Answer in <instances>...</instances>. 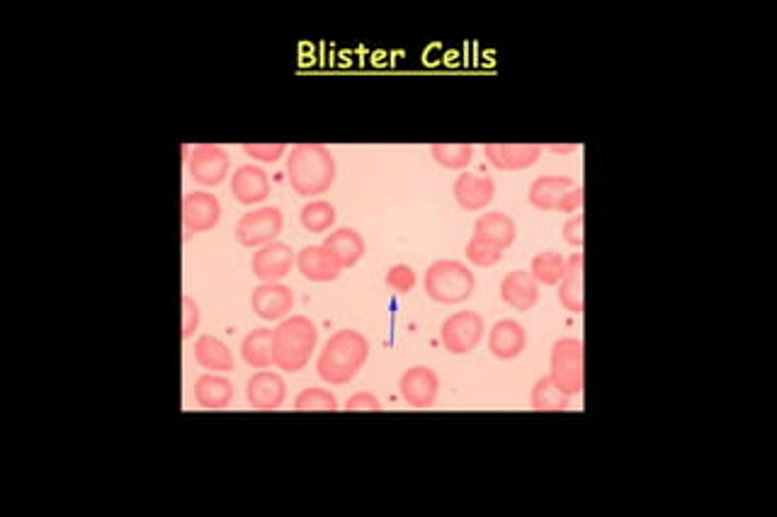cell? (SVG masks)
Returning a JSON list of instances; mask_svg holds the SVG:
<instances>
[{"label":"cell","mask_w":777,"mask_h":517,"mask_svg":"<svg viewBox=\"0 0 777 517\" xmlns=\"http://www.w3.org/2000/svg\"><path fill=\"white\" fill-rule=\"evenodd\" d=\"M367 357H370V340L362 333L343 328L333 333L321 348L316 372L328 384H348L365 367Z\"/></svg>","instance_id":"1"},{"label":"cell","mask_w":777,"mask_h":517,"mask_svg":"<svg viewBox=\"0 0 777 517\" xmlns=\"http://www.w3.org/2000/svg\"><path fill=\"white\" fill-rule=\"evenodd\" d=\"M287 180L297 195H323L336 180V158L321 144L294 146L287 156Z\"/></svg>","instance_id":"2"},{"label":"cell","mask_w":777,"mask_h":517,"mask_svg":"<svg viewBox=\"0 0 777 517\" xmlns=\"http://www.w3.org/2000/svg\"><path fill=\"white\" fill-rule=\"evenodd\" d=\"M316 343H319V331L311 318H282L272 331V362L282 372H299L309 365Z\"/></svg>","instance_id":"3"},{"label":"cell","mask_w":777,"mask_h":517,"mask_svg":"<svg viewBox=\"0 0 777 517\" xmlns=\"http://www.w3.org/2000/svg\"><path fill=\"white\" fill-rule=\"evenodd\" d=\"M425 294L435 304H459L472 297L476 287L474 272L457 260H435L425 270Z\"/></svg>","instance_id":"4"},{"label":"cell","mask_w":777,"mask_h":517,"mask_svg":"<svg viewBox=\"0 0 777 517\" xmlns=\"http://www.w3.org/2000/svg\"><path fill=\"white\" fill-rule=\"evenodd\" d=\"M583 343L578 338H559L549 352V377L564 394L576 396L583 391L586 377H583Z\"/></svg>","instance_id":"5"},{"label":"cell","mask_w":777,"mask_h":517,"mask_svg":"<svg viewBox=\"0 0 777 517\" xmlns=\"http://www.w3.org/2000/svg\"><path fill=\"white\" fill-rule=\"evenodd\" d=\"M285 217L277 207H260L243 214L236 224V241L243 248H263L280 236Z\"/></svg>","instance_id":"6"},{"label":"cell","mask_w":777,"mask_h":517,"mask_svg":"<svg viewBox=\"0 0 777 517\" xmlns=\"http://www.w3.org/2000/svg\"><path fill=\"white\" fill-rule=\"evenodd\" d=\"M484 338V318L476 311H457L440 326L442 348L452 355H467Z\"/></svg>","instance_id":"7"},{"label":"cell","mask_w":777,"mask_h":517,"mask_svg":"<svg viewBox=\"0 0 777 517\" xmlns=\"http://www.w3.org/2000/svg\"><path fill=\"white\" fill-rule=\"evenodd\" d=\"M187 168H190V175L195 183H200L204 187H217L226 180L231 168V158L226 149L214 144H202L197 146L195 151L190 153L187 158Z\"/></svg>","instance_id":"8"},{"label":"cell","mask_w":777,"mask_h":517,"mask_svg":"<svg viewBox=\"0 0 777 517\" xmlns=\"http://www.w3.org/2000/svg\"><path fill=\"white\" fill-rule=\"evenodd\" d=\"M221 221V202L212 192H187L183 197V224L185 234H204Z\"/></svg>","instance_id":"9"},{"label":"cell","mask_w":777,"mask_h":517,"mask_svg":"<svg viewBox=\"0 0 777 517\" xmlns=\"http://www.w3.org/2000/svg\"><path fill=\"white\" fill-rule=\"evenodd\" d=\"M294 263H297V253L282 241H272L268 246L258 248L253 253L251 260V270L258 280L263 282H277L285 280V277L292 272Z\"/></svg>","instance_id":"10"},{"label":"cell","mask_w":777,"mask_h":517,"mask_svg":"<svg viewBox=\"0 0 777 517\" xmlns=\"http://www.w3.org/2000/svg\"><path fill=\"white\" fill-rule=\"evenodd\" d=\"M253 314L263 321H282L292 314L294 292L282 282H263L251 294Z\"/></svg>","instance_id":"11"},{"label":"cell","mask_w":777,"mask_h":517,"mask_svg":"<svg viewBox=\"0 0 777 517\" xmlns=\"http://www.w3.org/2000/svg\"><path fill=\"white\" fill-rule=\"evenodd\" d=\"M399 389H401V396H404V401L408 403V406L430 408L435 403V399H438L440 377L435 369H430L425 365H416V367L406 369V372L401 374Z\"/></svg>","instance_id":"12"},{"label":"cell","mask_w":777,"mask_h":517,"mask_svg":"<svg viewBox=\"0 0 777 517\" xmlns=\"http://www.w3.org/2000/svg\"><path fill=\"white\" fill-rule=\"evenodd\" d=\"M246 399L255 411H275L287 399V384L277 372L260 369L246 384Z\"/></svg>","instance_id":"13"},{"label":"cell","mask_w":777,"mask_h":517,"mask_svg":"<svg viewBox=\"0 0 777 517\" xmlns=\"http://www.w3.org/2000/svg\"><path fill=\"white\" fill-rule=\"evenodd\" d=\"M455 200L462 209L467 212H479V209H486L496 197V183L489 178V175H479V173H467L462 170L459 178L455 180Z\"/></svg>","instance_id":"14"},{"label":"cell","mask_w":777,"mask_h":517,"mask_svg":"<svg viewBox=\"0 0 777 517\" xmlns=\"http://www.w3.org/2000/svg\"><path fill=\"white\" fill-rule=\"evenodd\" d=\"M484 156L496 170L513 173V170H527L535 166L542 156V146L535 144H486Z\"/></svg>","instance_id":"15"},{"label":"cell","mask_w":777,"mask_h":517,"mask_svg":"<svg viewBox=\"0 0 777 517\" xmlns=\"http://www.w3.org/2000/svg\"><path fill=\"white\" fill-rule=\"evenodd\" d=\"M297 267L299 272L311 282H333L338 280L343 265L336 258V253L331 248L321 246H306L297 253Z\"/></svg>","instance_id":"16"},{"label":"cell","mask_w":777,"mask_h":517,"mask_svg":"<svg viewBox=\"0 0 777 517\" xmlns=\"http://www.w3.org/2000/svg\"><path fill=\"white\" fill-rule=\"evenodd\" d=\"M231 195L238 204H258L270 197V178L260 166L246 163V166L234 170L231 178Z\"/></svg>","instance_id":"17"},{"label":"cell","mask_w":777,"mask_h":517,"mask_svg":"<svg viewBox=\"0 0 777 517\" xmlns=\"http://www.w3.org/2000/svg\"><path fill=\"white\" fill-rule=\"evenodd\" d=\"M527 345V333L513 318H503V321L493 323L489 331V350L498 360H515L523 355Z\"/></svg>","instance_id":"18"},{"label":"cell","mask_w":777,"mask_h":517,"mask_svg":"<svg viewBox=\"0 0 777 517\" xmlns=\"http://www.w3.org/2000/svg\"><path fill=\"white\" fill-rule=\"evenodd\" d=\"M501 299L515 311H530L540 301V282L525 270H513L503 277Z\"/></svg>","instance_id":"19"},{"label":"cell","mask_w":777,"mask_h":517,"mask_svg":"<svg viewBox=\"0 0 777 517\" xmlns=\"http://www.w3.org/2000/svg\"><path fill=\"white\" fill-rule=\"evenodd\" d=\"M474 236L486 241L489 246L498 248V251H508L515 243L518 229H515V221L503 212H486L484 217L474 221Z\"/></svg>","instance_id":"20"},{"label":"cell","mask_w":777,"mask_h":517,"mask_svg":"<svg viewBox=\"0 0 777 517\" xmlns=\"http://www.w3.org/2000/svg\"><path fill=\"white\" fill-rule=\"evenodd\" d=\"M559 301L571 314H583L586 299H583V253H574L566 258V272L559 282Z\"/></svg>","instance_id":"21"},{"label":"cell","mask_w":777,"mask_h":517,"mask_svg":"<svg viewBox=\"0 0 777 517\" xmlns=\"http://www.w3.org/2000/svg\"><path fill=\"white\" fill-rule=\"evenodd\" d=\"M571 187H576V183L569 175H540V178L530 185L527 200H530L532 207L540 209V212H554L559 197L564 195V192H569Z\"/></svg>","instance_id":"22"},{"label":"cell","mask_w":777,"mask_h":517,"mask_svg":"<svg viewBox=\"0 0 777 517\" xmlns=\"http://www.w3.org/2000/svg\"><path fill=\"white\" fill-rule=\"evenodd\" d=\"M195 360L197 365H202L209 372H234L236 360L234 352L229 350V345L221 338L214 335H202L195 343Z\"/></svg>","instance_id":"23"},{"label":"cell","mask_w":777,"mask_h":517,"mask_svg":"<svg viewBox=\"0 0 777 517\" xmlns=\"http://www.w3.org/2000/svg\"><path fill=\"white\" fill-rule=\"evenodd\" d=\"M195 399L202 408L209 411H221L234 401V384L226 377H214V374H202L195 382Z\"/></svg>","instance_id":"24"},{"label":"cell","mask_w":777,"mask_h":517,"mask_svg":"<svg viewBox=\"0 0 777 517\" xmlns=\"http://www.w3.org/2000/svg\"><path fill=\"white\" fill-rule=\"evenodd\" d=\"M323 246L331 248V251L336 253V258L340 260V265H343V270L355 267L362 258H365V251H367L365 238L357 234L355 229H336L326 238V241H323Z\"/></svg>","instance_id":"25"},{"label":"cell","mask_w":777,"mask_h":517,"mask_svg":"<svg viewBox=\"0 0 777 517\" xmlns=\"http://www.w3.org/2000/svg\"><path fill=\"white\" fill-rule=\"evenodd\" d=\"M241 357L248 367L268 369L272 362V331L270 328H255L243 338Z\"/></svg>","instance_id":"26"},{"label":"cell","mask_w":777,"mask_h":517,"mask_svg":"<svg viewBox=\"0 0 777 517\" xmlns=\"http://www.w3.org/2000/svg\"><path fill=\"white\" fill-rule=\"evenodd\" d=\"M530 401H532V408L535 411H566V408L571 406V396L564 394V391L559 389L557 384H554L552 377H542L537 379V384L532 386V394H530Z\"/></svg>","instance_id":"27"},{"label":"cell","mask_w":777,"mask_h":517,"mask_svg":"<svg viewBox=\"0 0 777 517\" xmlns=\"http://www.w3.org/2000/svg\"><path fill=\"white\" fill-rule=\"evenodd\" d=\"M299 221H302V226L309 234H323V231H328L336 224V209L326 200L306 202L302 212H299Z\"/></svg>","instance_id":"28"},{"label":"cell","mask_w":777,"mask_h":517,"mask_svg":"<svg viewBox=\"0 0 777 517\" xmlns=\"http://www.w3.org/2000/svg\"><path fill=\"white\" fill-rule=\"evenodd\" d=\"M566 272V258L557 251H544L532 258L530 275L540 284H559Z\"/></svg>","instance_id":"29"},{"label":"cell","mask_w":777,"mask_h":517,"mask_svg":"<svg viewBox=\"0 0 777 517\" xmlns=\"http://www.w3.org/2000/svg\"><path fill=\"white\" fill-rule=\"evenodd\" d=\"M430 156L438 166L447 170H464L472 163L474 146L472 144H433Z\"/></svg>","instance_id":"30"},{"label":"cell","mask_w":777,"mask_h":517,"mask_svg":"<svg viewBox=\"0 0 777 517\" xmlns=\"http://www.w3.org/2000/svg\"><path fill=\"white\" fill-rule=\"evenodd\" d=\"M294 408L297 411H338L336 394L321 386H309V389L299 391V396L294 399Z\"/></svg>","instance_id":"31"},{"label":"cell","mask_w":777,"mask_h":517,"mask_svg":"<svg viewBox=\"0 0 777 517\" xmlns=\"http://www.w3.org/2000/svg\"><path fill=\"white\" fill-rule=\"evenodd\" d=\"M467 260L476 267H493L501 263L503 258V251H498V248L489 246L486 241H481V238H472V241L467 243Z\"/></svg>","instance_id":"32"},{"label":"cell","mask_w":777,"mask_h":517,"mask_svg":"<svg viewBox=\"0 0 777 517\" xmlns=\"http://www.w3.org/2000/svg\"><path fill=\"white\" fill-rule=\"evenodd\" d=\"M416 280H418L416 270H413V267L404 265V263L389 267V272H387V284H389L391 289H394L396 294H408V292H411V289L416 287Z\"/></svg>","instance_id":"33"},{"label":"cell","mask_w":777,"mask_h":517,"mask_svg":"<svg viewBox=\"0 0 777 517\" xmlns=\"http://www.w3.org/2000/svg\"><path fill=\"white\" fill-rule=\"evenodd\" d=\"M243 153L260 163H275L287 153L285 144H243Z\"/></svg>","instance_id":"34"},{"label":"cell","mask_w":777,"mask_h":517,"mask_svg":"<svg viewBox=\"0 0 777 517\" xmlns=\"http://www.w3.org/2000/svg\"><path fill=\"white\" fill-rule=\"evenodd\" d=\"M200 326V306L195 304L192 297H183V338H192Z\"/></svg>","instance_id":"35"},{"label":"cell","mask_w":777,"mask_h":517,"mask_svg":"<svg viewBox=\"0 0 777 517\" xmlns=\"http://www.w3.org/2000/svg\"><path fill=\"white\" fill-rule=\"evenodd\" d=\"M345 411H382V403L370 391H357L345 401Z\"/></svg>","instance_id":"36"},{"label":"cell","mask_w":777,"mask_h":517,"mask_svg":"<svg viewBox=\"0 0 777 517\" xmlns=\"http://www.w3.org/2000/svg\"><path fill=\"white\" fill-rule=\"evenodd\" d=\"M561 236H564V241L569 243V246L583 248V214H574V217L566 221L564 229H561Z\"/></svg>","instance_id":"37"},{"label":"cell","mask_w":777,"mask_h":517,"mask_svg":"<svg viewBox=\"0 0 777 517\" xmlns=\"http://www.w3.org/2000/svg\"><path fill=\"white\" fill-rule=\"evenodd\" d=\"M583 197H586V195H583V187H578V185L571 187L569 192H564V195L559 197L557 209H554V212H564V214L576 212V209L583 204Z\"/></svg>","instance_id":"38"},{"label":"cell","mask_w":777,"mask_h":517,"mask_svg":"<svg viewBox=\"0 0 777 517\" xmlns=\"http://www.w3.org/2000/svg\"><path fill=\"white\" fill-rule=\"evenodd\" d=\"M576 149H578L576 144H569V146H547V151L559 153V156H566V153H574Z\"/></svg>","instance_id":"39"}]
</instances>
